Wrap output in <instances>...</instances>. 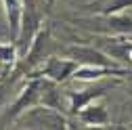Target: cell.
<instances>
[{
  "label": "cell",
  "mask_w": 132,
  "mask_h": 130,
  "mask_svg": "<svg viewBox=\"0 0 132 130\" xmlns=\"http://www.w3.org/2000/svg\"><path fill=\"white\" fill-rule=\"evenodd\" d=\"M19 128H65V118L55 107H29L15 120Z\"/></svg>",
  "instance_id": "6da1fadb"
},
{
  "label": "cell",
  "mask_w": 132,
  "mask_h": 130,
  "mask_svg": "<svg viewBox=\"0 0 132 130\" xmlns=\"http://www.w3.org/2000/svg\"><path fill=\"white\" fill-rule=\"evenodd\" d=\"M38 101H40V80L34 78V80H31V82L19 92V96L15 99V103L2 113V116H0V126H6L9 122H15L25 109L34 107Z\"/></svg>",
  "instance_id": "7a4b0ae2"
},
{
  "label": "cell",
  "mask_w": 132,
  "mask_h": 130,
  "mask_svg": "<svg viewBox=\"0 0 132 130\" xmlns=\"http://www.w3.org/2000/svg\"><path fill=\"white\" fill-rule=\"evenodd\" d=\"M65 57L73 59L78 65H94V67H115L105 51H98L94 46H69Z\"/></svg>",
  "instance_id": "3957f363"
},
{
  "label": "cell",
  "mask_w": 132,
  "mask_h": 130,
  "mask_svg": "<svg viewBox=\"0 0 132 130\" xmlns=\"http://www.w3.org/2000/svg\"><path fill=\"white\" fill-rule=\"evenodd\" d=\"M51 46H53V42H51V34H48V29H40L38 34H36V38H34V42H31L29 51L25 53V67L31 69L40 61L48 59V57H51Z\"/></svg>",
  "instance_id": "277c9868"
},
{
  "label": "cell",
  "mask_w": 132,
  "mask_h": 130,
  "mask_svg": "<svg viewBox=\"0 0 132 130\" xmlns=\"http://www.w3.org/2000/svg\"><path fill=\"white\" fill-rule=\"evenodd\" d=\"M80 67V65L73 61V59H59V57H48V61H46V65L42 67V74L46 76V78H51V80H55V82L59 84V82H65L69 76H73L76 74V69Z\"/></svg>",
  "instance_id": "5b68a950"
},
{
  "label": "cell",
  "mask_w": 132,
  "mask_h": 130,
  "mask_svg": "<svg viewBox=\"0 0 132 130\" xmlns=\"http://www.w3.org/2000/svg\"><path fill=\"white\" fill-rule=\"evenodd\" d=\"M86 23V27H92V29H101V31H109V34H132V19L128 17H109L105 15L103 19H88V21H82Z\"/></svg>",
  "instance_id": "8992f818"
},
{
  "label": "cell",
  "mask_w": 132,
  "mask_h": 130,
  "mask_svg": "<svg viewBox=\"0 0 132 130\" xmlns=\"http://www.w3.org/2000/svg\"><path fill=\"white\" fill-rule=\"evenodd\" d=\"M4 4V15L9 21V36L13 42L17 40L19 27H21V13H23V0H2Z\"/></svg>",
  "instance_id": "52a82bcc"
},
{
  "label": "cell",
  "mask_w": 132,
  "mask_h": 130,
  "mask_svg": "<svg viewBox=\"0 0 132 130\" xmlns=\"http://www.w3.org/2000/svg\"><path fill=\"white\" fill-rule=\"evenodd\" d=\"M107 86H96V88H88V90H82V92H71V111H80L84 109L92 99L105 94Z\"/></svg>",
  "instance_id": "ba28073f"
},
{
  "label": "cell",
  "mask_w": 132,
  "mask_h": 130,
  "mask_svg": "<svg viewBox=\"0 0 132 130\" xmlns=\"http://www.w3.org/2000/svg\"><path fill=\"white\" fill-rule=\"evenodd\" d=\"M80 118L84 120L86 124H94V126H103L109 122V113L103 105H90L86 109H80Z\"/></svg>",
  "instance_id": "9c48e42d"
},
{
  "label": "cell",
  "mask_w": 132,
  "mask_h": 130,
  "mask_svg": "<svg viewBox=\"0 0 132 130\" xmlns=\"http://www.w3.org/2000/svg\"><path fill=\"white\" fill-rule=\"evenodd\" d=\"M46 2H48V4H53V0H46Z\"/></svg>",
  "instance_id": "30bf717a"
}]
</instances>
